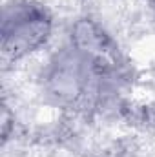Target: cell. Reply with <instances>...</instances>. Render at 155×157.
Here are the masks:
<instances>
[{
    "label": "cell",
    "mask_w": 155,
    "mask_h": 157,
    "mask_svg": "<svg viewBox=\"0 0 155 157\" xmlns=\"http://www.w3.org/2000/svg\"><path fill=\"white\" fill-rule=\"evenodd\" d=\"M62 77L71 78V71H70V70H68V71L64 70V71H62ZM78 78H80V73H78V71H75V75H73V84H75V88H77V84H78Z\"/></svg>",
    "instance_id": "obj_2"
},
{
    "label": "cell",
    "mask_w": 155,
    "mask_h": 157,
    "mask_svg": "<svg viewBox=\"0 0 155 157\" xmlns=\"http://www.w3.org/2000/svg\"><path fill=\"white\" fill-rule=\"evenodd\" d=\"M49 35V18L44 9L33 4H13L6 9L2 42L4 49L13 57H20L42 42Z\"/></svg>",
    "instance_id": "obj_1"
}]
</instances>
